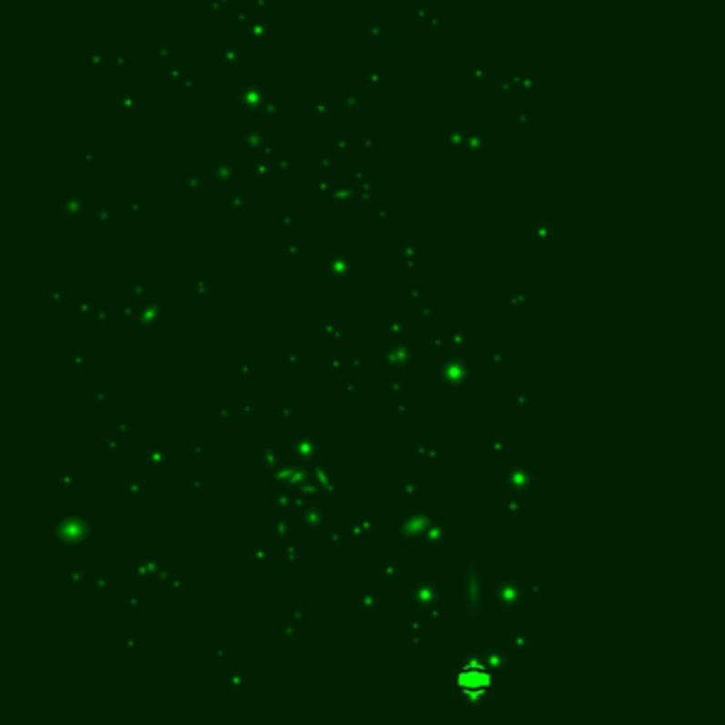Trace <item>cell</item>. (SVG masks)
Listing matches in <instances>:
<instances>
[{
  "label": "cell",
  "instance_id": "obj_1",
  "mask_svg": "<svg viewBox=\"0 0 725 725\" xmlns=\"http://www.w3.org/2000/svg\"><path fill=\"white\" fill-rule=\"evenodd\" d=\"M456 685L466 696H483L494 685V674L481 661H466L456 674Z\"/></svg>",
  "mask_w": 725,
  "mask_h": 725
}]
</instances>
